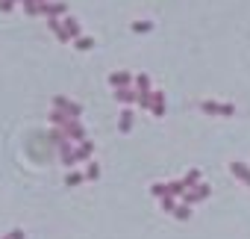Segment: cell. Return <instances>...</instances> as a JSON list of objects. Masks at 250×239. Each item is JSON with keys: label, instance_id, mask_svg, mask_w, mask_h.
Instances as JSON below:
<instances>
[{"label": "cell", "instance_id": "cell-3", "mask_svg": "<svg viewBox=\"0 0 250 239\" xmlns=\"http://www.w3.org/2000/svg\"><path fill=\"white\" fill-rule=\"evenodd\" d=\"M53 109L65 112L68 118H80V115H83V106H80V103H74V100H68L65 95H56V97H53Z\"/></svg>", "mask_w": 250, "mask_h": 239}, {"label": "cell", "instance_id": "cell-21", "mask_svg": "<svg viewBox=\"0 0 250 239\" xmlns=\"http://www.w3.org/2000/svg\"><path fill=\"white\" fill-rule=\"evenodd\" d=\"M68 121V115L59 112V109H50V124H65Z\"/></svg>", "mask_w": 250, "mask_h": 239}, {"label": "cell", "instance_id": "cell-23", "mask_svg": "<svg viewBox=\"0 0 250 239\" xmlns=\"http://www.w3.org/2000/svg\"><path fill=\"white\" fill-rule=\"evenodd\" d=\"M150 30H153L150 21H136V24H133V33H150Z\"/></svg>", "mask_w": 250, "mask_h": 239}, {"label": "cell", "instance_id": "cell-2", "mask_svg": "<svg viewBox=\"0 0 250 239\" xmlns=\"http://www.w3.org/2000/svg\"><path fill=\"white\" fill-rule=\"evenodd\" d=\"M200 109L206 115H224V118L235 115V103H221V100H200Z\"/></svg>", "mask_w": 250, "mask_h": 239}, {"label": "cell", "instance_id": "cell-10", "mask_svg": "<svg viewBox=\"0 0 250 239\" xmlns=\"http://www.w3.org/2000/svg\"><path fill=\"white\" fill-rule=\"evenodd\" d=\"M200 183H203V171H200V168H191V171L183 177V186H186V189H197Z\"/></svg>", "mask_w": 250, "mask_h": 239}, {"label": "cell", "instance_id": "cell-5", "mask_svg": "<svg viewBox=\"0 0 250 239\" xmlns=\"http://www.w3.org/2000/svg\"><path fill=\"white\" fill-rule=\"evenodd\" d=\"M133 80H136V77H133L130 71H112V74H109V86H112V89H130Z\"/></svg>", "mask_w": 250, "mask_h": 239}, {"label": "cell", "instance_id": "cell-1", "mask_svg": "<svg viewBox=\"0 0 250 239\" xmlns=\"http://www.w3.org/2000/svg\"><path fill=\"white\" fill-rule=\"evenodd\" d=\"M62 136H65L71 145H74V142H77V145H83V142L88 139V136H85V127L80 124V118H68V121L62 124Z\"/></svg>", "mask_w": 250, "mask_h": 239}, {"label": "cell", "instance_id": "cell-18", "mask_svg": "<svg viewBox=\"0 0 250 239\" xmlns=\"http://www.w3.org/2000/svg\"><path fill=\"white\" fill-rule=\"evenodd\" d=\"M188 192H194V195H197V198H200V201H206V198H209V195H212V186H209V183H200V186H197V189H188Z\"/></svg>", "mask_w": 250, "mask_h": 239}, {"label": "cell", "instance_id": "cell-4", "mask_svg": "<svg viewBox=\"0 0 250 239\" xmlns=\"http://www.w3.org/2000/svg\"><path fill=\"white\" fill-rule=\"evenodd\" d=\"M39 15H44L47 21H53V18L68 15V6L62 3V0H47V3H42V6H39Z\"/></svg>", "mask_w": 250, "mask_h": 239}, {"label": "cell", "instance_id": "cell-7", "mask_svg": "<svg viewBox=\"0 0 250 239\" xmlns=\"http://www.w3.org/2000/svg\"><path fill=\"white\" fill-rule=\"evenodd\" d=\"M56 148L62 151V154H59V157H62V163H65L68 168H74V163H77V157H74V151H77V148H74V145H71L68 139H65V142H59Z\"/></svg>", "mask_w": 250, "mask_h": 239}, {"label": "cell", "instance_id": "cell-26", "mask_svg": "<svg viewBox=\"0 0 250 239\" xmlns=\"http://www.w3.org/2000/svg\"><path fill=\"white\" fill-rule=\"evenodd\" d=\"M150 192H153L156 198H162V195H165V183H153V186H150Z\"/></svg>", "mask_w": 250, "mask_h": 239}, {"label": "cell", "instance_id": "cell-29", "mask_svg": "<svg viewBox=\"0 0 250 239\" xmlns=\"http://www.w3.org/2000/svg\"><path fill=\"white\" fill-rule=\"evenodd\" d=\"M15 3H18V0H15Z\"/></svg>", "mask_w": 250, "mask_h": 239}, {"label": "cell", "instance_id": "cell-15", "mask_svg": "<svg viewBox=\"0 0 250 239\" xmlns=\"http://www.w3.org/2000/svg\"><path fill=\"white\" fill-rule=\"evenodd\" d=\"M183 192H186L183 180H171V183H165V195H171V198H183Z\"/></svg>", "mask_w": 250, "mask_h": 239}, {"label": "cell", "instance_id": "cell-19", "mask_svg": "<svg viewBox=\"0 0 250 239\" xmlns=\"http://www.w3.org/2000/svg\"><path fill=\"white\" fill-rule=\"evenodd\" d=\"M174 215H177L180 221H188V218H191V207H186V204H177V210H174Z\"/></svg>", "mask_w": 250, "mask_h": 239}, {"label": "cell", "instance_id": "cell-12", "mask_svg": "<svg viewBox=\"0 0 250 239\" xmlns=\"http://www.w3.org/2000/svg\"><path fill=\"white\" fill-rule=\"evenodd\" d=\"M62 27H65V33H68V39H74V42H77V39H80V33H83L77 18H65V21H62Z\"/></svg>", "mask_w": 250, "mask_h": 239}, {"label": "cell", "instance_id": "cell-14", "mask_svg": "<svg viewBox=\"0 0 250 239\" xmlns=\"http://www.w3.org/2000/svg\"><path fill=\"white\" fill-rule=\"evenodd\" d=\"M91 154H94V145H91L88 139H85V142H83V145H80V148L74 151V157H77V163H83V160H91Z\"/></svg>", "mask_w": 250, "mask_h": 239}, {"label": "cell", "instance_id": "cell-25", "mask_svg": "<svg viewBox=\"0 0 250 239\" xmlns=\"http://www.w3.org/2000/svg\"><path fill=\"white\" fill-rule=\"evenodd\" d=\"M3 239H27V233H24L21 227H15V230H9V233H6Z\"/></svg>", "mask_w": 250, "mask_h": 239}, {"label": "cell", "instance_id": "cell-20", "mask_svg": "<svg viewBox=\"0 0 250 239\" xmlns=\"http://www.w3.org/2000/svg\"><path fill=\"white\" fill-rule=\"evenodd\" d=\"M159 207H162L165 213H174V210H177V201H174L171 195H165V198H159Z\"/></svg>", "mask_w": 250, "mask_h": 239}, {"label": "cell", "instance_id": "cell-9", "mask_svg": "<svg viewBox=\"0 0 250 239\" xmlns=\"http://www.w3.org/2000/svg\"><path fill=\"white\" fill-rule=\"evenodd\" d=\"M118 130L121 133H130L133 130V109H121L118 112Z\"/></svg>", "mask_w": 250, "mask_h": 239}, {"label": "cell", "instance_id": "cell-16", "mask_svg": "<svg viewBox=\"0 0 250 239\" xmlns=\"http://www.w3.org/2000/svg\"><path fill=\"white\" fill-rule=\"evenodd\" d=\"M83 180H85V171H74V168H71V174L65 177V183H68L71 189H74V186H80Z\"/></svg>", "mask_w": 250, "mask_h": 239}, {"label": "cell", "instance_id": "cell-8", "mask_svg": "<svg viewBox=\"0 0 250 239\" xmlns=\"http://www.w3.org/2000/svg\"><path fill=\"white\" fill-rule=\"evenodd\" d=\"M133 86H136V92H139V95H153V83H150V74H136Z\"/></svg>", "mask_w": 250, "mask_h": 239}, {"label": "cell", "instance_id": "cell-11", "mask_svg": "<svg viewBox=\"0 0 250 239\" xmlns=\"http://www.w3.org/2000/svg\"><path fill=\"white\" fill-rule=\"evenodd\" d=\"M115 100L118 103H136L139 100V92L136 89H115Z\"/></svg>", "mask_w": 250, "mask_h": 239}, {"label": "cell", "instance_id": "cell-27", "mask_svg": "<svg viewBox=\"0 0 250 239\" xmlns=\"http://www.w3.org/2000/svg\"><path fill=\"white\" fill-rule=\"evenodd\" d=\"M15 6V0H0V12H12Z\"/></svg>", "mask_w": 250, "mask_h": 239}, {"label": "cell", "instance_id": "cell-28", "mask_svg": "<svg viewBox=\"0 0 250 239\" xmlns=\"http://www.w3.org/2000/svg\"><path fill=\"white\" fill-rule=\"evenodd\" d=\"M33 3H36V6H42V3H47V0H33Z\"/></svg>", "mask_w": 250, "mask_h": 239}, {"label": "cell", "instance_id": "cell-13", "mask_svg": "<svg viewBox=\"0 0 250 239\" xmlns=\"http://www.w3.org/2000/svg\"><path fill=\"white\" fill-rule=\"evenodd\" d=\"M150 112H153L156 118L165 115V92H153V106H150Z\"/></svg>", "mask_w": 250, "mask_h": 239}, {"label": "cell", "instance_id": "cell-6", "mask_svg": "<svg viewBox=\"0 0 250 239\" xmlns=\"http://www.w3.org/2000/svg\"><path fill=\"white\" fill-rule=\"evenodd\" d=\"M229 171L235 174V180H241L244 186H250V166L247 163H238L235 160V163H229Z\"/></svg>", "mask_w": 250, "mask_h": 239}, {"label": "cell", "instance_id": "cell-17", "mask_svg": "<svg viewBox=\"0 0 250 239\" xmlns=\"http://www.w3.org/2000/svg\"><path fill=\"white\" fill-rule=\"evenodd\" d=\"M74 45H77V50H91V48H94V39H91V36H80Z\"/></svg>", "mask_w": 250, "mask_h": 239}, {"label": "cell", "instance_id": "cell-24", "mask_svg": "<svg viewBox=\"0 0 250 239\" xmlns=\"http://www.w3.org/2000/svg\"><path fill=\"white\" fill-rule=\"evenodd\" d=\"M21 3H24V12L27 15H39V6L33 3V0H21Z\"/></svg>", "mask_w": 250, "mask_h": 239}, {"label": "cell", "instance_id": "cell-22", "mask_svg": "<svg viewBox=\"0 0 250 239\" xmlns=\"http://www.w3.org/2000/svg\"><path fill=\"white\" fill-rule=\"evenodd\" d=\"M100 177V166L97 163H88V168H85V180H97Z\"/></svg>", "mask_w": 250, "mask_h": 239}]
</instances>
